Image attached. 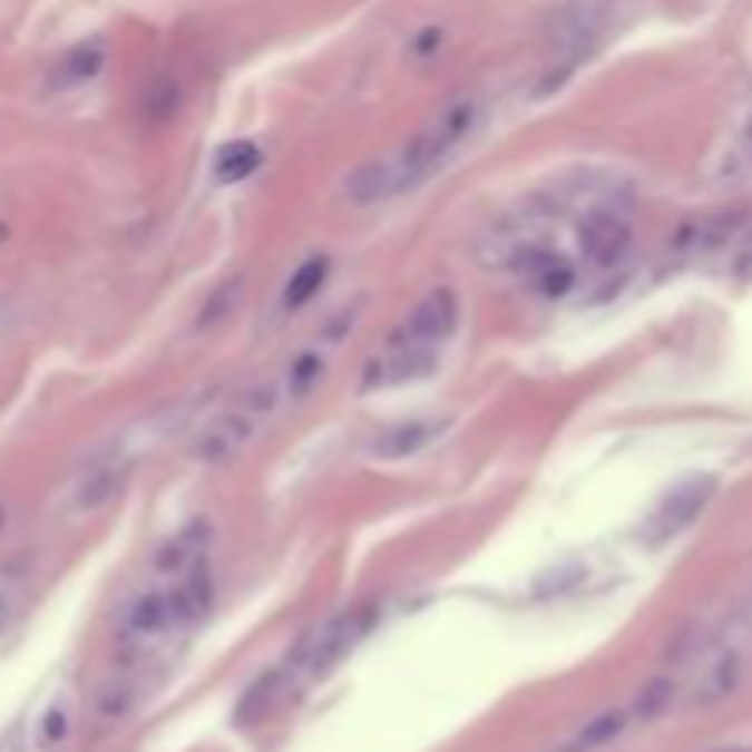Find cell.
Instances as JSON below:
<instances>
[{
    "mask_svg": "<svg viewBox=\"0 0 752 752\" xmlns=\"http://www.w3.org/2000/svg\"><path fill=\"white\" fill-rule=\"evenodd\" d=\"M459 328V297L451 286H430L404 320L385 338V345L368 360L360 390H390L400 382L426 379L437 368V357Z\"/></svg>",
    "mask_w": 752,
    "mask_h": 752,
    "instance_id": "6da1fadb",
    "label": "cell"
},
{
    "mask_svg": "<svg viewBox=\"0 0 752 752\" xmlns=\"http://www.w3.org/2000/svg\"><path fill=\"white\" fill-rule=\"evenodd\" d=\"M213 606V569L209 558L177 576H150L118 613V650L147 654L150 646L187 632Z\"/></svg>",
    "mask_w": 752,
    "mask_h": 752,
    "instance_id": "7a4b0ae2",
    "label": "cell"
},
{
    "mask_svg": "<svg viewBox=\"0 0 752 752\" xmlns=\"http://www.w3.org/2000/svg\"><path fill=\"white\" fill-rule=\"evenodd\" d=\"M481 118H485V104L478 96H456L448 99L441 110H433L416 129V136L400 144L393 155H382L379 162H382L385 184H390V198L416 192L419 184L430 180L433 173L481 129Z\"/></svg>",
    "mask_w": 752,
    "mask_h": 752,
    "instance_id": "3957f363",
    "label": "cell"
},
{
    "mask_svg": "<svg viewBox=\"0 0 752 752\" xmlns=\"http://www.w3.org/2000/svg\"><path fill=\"white\" fill-rule=\"evenodd\" d=\"M286 408L291 404H286L280 374L250 385V390H243L240 397H235L221 416H213L209 426H203V433H198L195 445H192V456L198 462H206V467L232 462L235 456H243V451L268 430L272 419Z\"/></svg>",
    "mask_w": 752,
    "mask_h": 752,
    "instance_id": "277c9868",
    "label": "cell"
},
{
    "mask_svg": "<svg viewBox=\"0 0 752 752\" xmlns=\"http://www.w3.org/2000/svg\"><path fill=\"white\" fill-rule=\"evenodd\" d=\"M374 621H379V606H374V602H363V606L334 613L323 628L301 638V643L294 646V654L280 664L286 683L320 680V675H328L338 661H342L345 654H353V650L363 643V635L374 628Z\"/></svg>",
    "mask_w": 752,
    "mask_h": 752,
    "instance_id": "5b68a950",
    "label": "cell"
},
{
    "mask_svg": "<svg viewBox=\"0 0 752 752\" xmlns=\"http://www.w3.org/2000/svg\"><path fill=\"white\" fill-rule=\"evenodd\" d=\"M136 467H140V445L133 437H118L107 448H99V456L89 459L78 473V481L70 485L67 507L70 514H96L104 510L110 499L121 496V488L133 481Z\"/></svg>",
    "mask_w": 752,
    "mask_h": 752,
    "instance_id": "8992f818",
    "label": "cell"
},
{
    "mask_svg": "<svg viewBox=\"0 0 752 752\" xmlns=\"http://www.w3.org/2000/svg\"><path fill=\"white\" fill-rule=\"evenodd\" d=\"M576 246L580 257L592 268H613L628 257L632 250V221L624 217L617 206H592L580 217V232H576Z\"/></svg>",
    "mask_w": 752,
    "mask_h": 752,
    "instance_id": "52a82bcc",
    "label": "cell"
},
{
    "mask_svg": "<svg viewBox=\"0 0 752 752\" xmlns=\"http://www.w3.org/2000/svg\"><path fill=\"white\" fill-rule=\"evenodd\" d=\"M712 492H716V481L712 478H691V481L675 485L657 504V510L650 514L646 536L654 544H664V540H672V536H680L683 529H691L697 521V514L709 507Z\"/></svg>",
    "mask_w": 752,
    "mask_h": 752,
    "instance_id": "ba28073f",
    "label": "cell"
},
{
    "mask_svg": "<svg viewBox=\"0 0 752 752\" xmlns=\"http://www.w3.org/2000/svg\"><path fill=\"white\" fill-rule=\"evenodd\" d=\"M742 228H745V209L738 206L701 213V217L686 221L683 228L675 232V250H680L683 257H709L731 243Z\"/></svg>",
    "mask_w": 752,
    "mask_h": 752,
    "instance_id": "9c48e42d",
    "label": "cell"
},
{
    "mask_svg": "<svg viewBox=\"0 0 752 752\" xmlns=\"http://www.w3.org/2000/svg\"><path fill=\"white\" fill-rule=\"evenodd\" d=\"M437 433H441V422H430V419L393 426V430H385L382 437H374L371 456L390 459V462H397V459H408V456H416L419 448L430 445Z\"/></svg>",
    "mask_w": 752,
    "mask_h": 752,
    "instance_id": "30bf717a",
    "label": "cell"
},
{
    "mask_svg": "<svg viewBox=\"0 0 752 752\" xmlns=\"http://www.w3.org/2000/svg\"><path fill=\"white\" fill-rule=\"evenodd\" d=\"M104 59H107L104 41L70 48V52L52 67V74H48V85H52V89H74V85L92 81L96 74L104 70Z\"/></svg>",
    "mask_w": 752,
    "mask_h": 752,
    "instance_id": "8fae6325",
    "label": "cell"
},
{
    "mask_svg": "<svg viewBox=\"0 0 752 752\" xmlns=\"http://www.w3.org/2000/svg\"><path fill=\"white\" fill-rule=\"evenodd\" d=\"M328 272H331V261L323 257V254H312V257L301 261V265L294 268V275H291V280H286V286H283L280 309H283V312L305 309L309 301L320 294V286L328 283Z\"/></svg>",
    "mask_w": 752,
    "mask_h": 752,
    "instance_id": "7c38bea8",
    "label": "cell"
},
{
    "mask_svg": "<svg viewBox=\"0 0 752 752\" xmlns=\"http://www.w3.org/2000/svg\"><path fill=\"white\" fill-rule=\"evenodd\" d=\"M738 683H742V657H738L734 650H726V654H720L705 668V675H701L694 691V705H716V701L734 694Z\"/></svg>",
    "mask_w": 752,
    "mask_h": 752,
    "instance_id": "4fadbf2b",
    "label": "cell"
},
{
    "mask_svg": "<svg viewBox=\"0 0 752 752\" xmlns=\"http://www.w3.org/2000/svg\"><path fill=\"white\" fill-rule=\"evenodd\" d=\"M624 726H628V712L624 709H606L598 712V716L587 720L580 731H576L566 745H561V752H598L606 749L609 742H617V738L624 734Z\"/></svg>",
    "mask_w": 752,
    "mask_h": 752,
    "instance_id": "5bb4252c",
    "label": "cell"
},
{
    "mask_svg": "<svg viewBox=\"0 0 752 752\" xmlns=\"http://www.w3.org/2000/svg\"><path fill=\"white\" fill-rule=\"evenodd\" d=\"M261 147L254 140H235V144H224L217 150V158H213V177L221 184H240L246 177H254L261 169Z\"/></svg>",
    "mask_w": 752,
    "mask_h": 752,
    "instance_id": "9a60e30c",
    "label": "cell"
},
{
    "mask_svg": "<svg viewBox=\"0 0 752 752\" xmlns=\"http://www.w3.org/2000/svg\"><path fill=\"white\" fill-rule=\"evenodd\" d=\"M286 686H291V683H286L283 668H280V664H275L272 672L261 675V680L243 694L240 712H235V720H240V723H257L261 716H268L275 701H280V697L286 694Z\"/></svg>",
    "mask_w": 752,
    "mask_h": 752,
    "instance_id": "2e32d148",
    "label": "cell"
},
{
    "mask_svg": "<svg viewBox=\"0 0 752 752\" xmlns=\"http://www.w3.org/2000/svg\"><path fill=\"white\" fill-rule=\"evenodd\" d=\"M136 705V686L129 680H110L96 691V716L99 720H121Z\"/></svg>",
    "mask_w": 752,
    "mask_h": 752,
    "instance_id": "e0dca14e",
    "label": "cell"
},
{
    "mask_svg": "<svg viewBox=\"0 0 752 752\" xmlns=\"http://www.w3.org/2000/svg\"><path fill=\"white\" fill-rule=\"evenodd\" d=\"M672 697H675V683L672 680H650L643 691H638V697H635V716L638 720H657L661 712H668V705H672Z\"/></svg>",
    "mask_w": 752,
    "mask_h": 752,
    "instance_id": "ac0fdd59",
    "label": "cell"
},
{
    "mask_svg": "<svg viewBox=\"0 0 752 752\" xmlns=\"http://www.w3.org/2000/svg\"><path fill=\"white\" fill-rule=\"evenodd\" d=\"M734 280L752 283V232L745 235V243H742V250H738V257H734Z\"/></svg>",
    "mask_w": 752,
    "mask_h": 752,
    "instance_id": "d6986e66",
    "label": "cell"
},
{
    "mask_svg": "<svg viewBox=\"0 0 752 752\" xmlns=\"http://www.w3.org/2000/svg\"><path fill=\"white\" fill-rule=\"evenodd\" d=\"M62 734H67V716H62V709H52L45 720V742H59Z\"/></svg>",
    "mask_w": 752,
    "mask_h": 752,
    "instance_id": "ffe728a7",
    "label": "cell"
},
{
    "mask_svg": "<svg viewBox=\"0 0 752 752\" xmlns=\"http://www.w3.org/2000/svg\"><path fill=\"white\" fill-rule=\"evenodd\" d=\"M742 155H745V162L752 166V118L745 121V129H742Z\"/></svg>",
    "mask_w": 752,
    "mask_h": 752,
    "instance_id": "44dd1931",
    "label": "cell"
},
{
    "mask_svg": "<svg viewBox=\"0 0 752 752\" xmlns=\"http://www.w3.org/2000/svg\"><path fill=\"white\" fill-rule=\"evenodd\" d=\"M742 624H745V628L752 632V598H749L745 606H742Z\"/></svg>",
    "mask_w": 752,
    "mask_h": 752,
    "instance_id": "7402d4cb",
    "label": "cell"
},
{
    "mask_svg": "<svg viewBox=\"0 0 752 752\" xmlns=\"http://www.w3.org/2000/svg\"><path fill=\"white\" fill-rule=\"evenodd\" d=\"M8 529V507H4V499H0V533Z\"/></svg>",
    "mask_w": 752,
    "mask_h": 752,
    "instance_id": "603a6c76",
    "label": "cell"
},
{
    "mask_svg": "<svg viewBox=\"0 0 752 752\" xmlns=\"http://www.w3.org/2000/svg\"><path fill=\"white\" fill-rule=\"evenodd\" d=\"M0 617H4V602H0Z\"/></svg>",
    "mask_w": 752,
    "mask_h": 752,
    "instance_id": "cb8c5ba5",
    "label": "cell"
},
{
    "mask_svg": "<svg viewBox=\"0 0 752 752\" xmlns=\"http://www.w3.org/2000/svg\"><path fill=\"white\" fill-rule=\"evenodd\" d=\"M723 752H742V749H723Z\"/></svg>",
    "mask_w": 752,
    "mask_h": 752,
    "instance_id": "d4e9b609",
    "label": "cell"
}]
</instances>
